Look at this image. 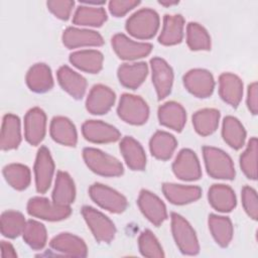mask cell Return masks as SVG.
Instances as JSON below:
<instances>
[{"mask_svg": "<svg viewBox=\"0 0 258 258\" xmlns=\"http://www.w3.org/2000/svg\"><path fill=\"white\" fill-rule=\"evenodd\" d=\"M159 15L156 11L143 8L133 13L126 21L125 28L129 34L138 39L152 38L159 28Z\"/></svg>", "mask_w": 258, "mask_h": 258, "instance_id": "cell-1", "label": "cell"}, {"mask_svg": "<svg viewBox=\"0 0 258 258\" xmlns=\"http://www.w3.org/2000/svg\"><path fill=\"white\" fill-rule=\"evenodd\" d=\"M83 158L87 166L99 175L114 177L120 176L124 171L122 163L116 157L97 148H84Z\"/></svg>", "mask_w": 258, "mask_h": 258, "instance_id": "cell-2", "label": "cell"}, {"mask_svg": "<svg viewBox=\"0 0 258 258\" xmlns=\"http://www.w3.org/2000/svg\"><path fill=\"white\" fill-rule=\"evenodd\" d=\"M203 155L208 174L218 179H233L235 177V168L231 157L223 150L205 146Z\"/></svg>", "mask_w": 258, "mask_h": 258, "instance_id": "cell-3", "label": "cell"}, {"mask_svg": "<svg viewBox=\"0 0 258 258\" xmlns=\"http://www.w3.org/2000/svg\"><path fill=\"white\" fill-rule=\"evenodd\" d=\"M171 231L181 253L197 255L200 252V244L195 230L182 216L176 213L171 214Z\"/></svg>", "mask_w": 258, "mask_h": 258, "instance_id": "cell-4", "label": "cell"}, {"mask_svg": "<svg viewBox=\"0 0 258 258\" xmlns=\"http://www.w3.org/2000/svg\"><path fill=\"white\" fill-rule=\"evenodd\" d=\"M117 113L118 116L128 124L142 125L148 119L149 108L141 97L123 94L119 101Z\"/></svg>", "mask_w": 258, "mask_h": 258, "instance_id": "cell-5", "label": "cell"}, {"mask_svg": "<svg viewBox=\"0 0 258 258\" xmlns=\"http://www.w3.org/2000/svg\"><path fill=\"white\" fill-rule=\"evenodd\" d=\"M82 215L98 242L110 243L114 239L116 228L108 217L89 206L83 207Z\"/></svg>", "mask_w": 258, "mask_h": 258, "instance_id": "cell-6", "label": "cell"}, {"mask_svg": "<svg viewBox=\"0 0 258 258\" xmlns=\"http://www.w3.org/2000/svg\"><path fill=\"white\" fill-rule=\"evenodd\" d=\"M27 213L32 217L54 222L67 219L72 210L70 206H60L46 198L34 197L27 203Z\"/></svg>", "mask_w": 258, "mask_h": 258, "instance_id": "cell-7", "label": "cell"}, {"mask_svg": "<svg viewBox=\"0 0 258 258\" xmlns=\"http://www.w3.org/2000/svg\"><path fill=\"white\" fill-rule=\"evenodd\" d=\"M89 195L97 205L113 214H120L127 208L126 198L105 184H92L89 188Z\"/></svg>", "mask_w": 258, "mask_h": 258, "instance_id": "cell-8", "label": "cell"}, {"mask_svg": "<svg viewBox=\"0 0 258 258\" xmlns=\"http://www.w3.org/2000/svg\"><path fill=\"white\" fill-rule=\"evenodd\" d=\"M112 46L116 54L125 60H134L147 56L152 50V44L137 42L128 38L123 33L115 34L112 39Z\"/></svg>", "mask_w": 258, "mask_h": 258, "instance_id": "cell-9", "label": "cell"}, {"mask_svg": "<svg viewBox=\"0 0 258 258\" xmlns=\"http://www.w3.org/2000/svg\"><path fill=\"white\" fill-rule=\"evenodd\" d=\"M185 89L198 98L210 97L215 88L213 75L204 69H194L188 71L183 77Z\"/></svg>", "mask_w": 258, "mask_h": 258, "instance_id": "cell-10", "label": "cell"}, {"mask_svg": "<svg viewBox=\"0 0 258 258\" xmlns=\"http://www.w3.org/2000/svg\"><path fill=\"white\" fill-rule=\"evenodd\" d=\"M54 172V163L49 150L41 146L36 154L34 163L35 187L39 194H44L50 186Z\"/></svg>", "mask_w": 258, "mask_h": 258, "instance_id": "cell-11", "label": "cell"}, {"mask_svg": "<svg viewBox=\"0 0 258 258\" xmlns=\"http://www.w3.org/2000/svg\"><path fill=\"white\" fill-rule=\"evenodd\" d=\"M172 171L176 177L182 180H197L202 176L200 161L196 153L190 149H181L172 163Z\"/></svg>", "mask_w": 258, "mask_h": 258, "instance_id": "cell-12", "label": "cell"}, {"mask_svg": "<svg viewBox=\"0 0 258 258\" xmlns=\"http://www.w3.org/2000/svg\"><path fill=\"white\" fill-rule=\"evenodd\" d=\"M138 207L145 218L155 226L161 225L167 218V212L163 202L153 192L142 189L137 200Z\"/></svg>", "mask_w": 258, "mask_h": 258, "instance_id": "cell-13", "label": "cell"}, {"mask_svg": "<svg viewBox=\"0 0 258 258\" xmlns=\"http://www.w3.org/2000/svg\"><path fill=\"white\" fill-rule=\"evenodd\" d=\"M152 71V83L158 100L166 98L172 88L173 72L170 66L161 57H153L150 60Z\"/></svg>", "mask_w": 258, "mask_h": 258, "instance_id": "cell-14", "label": "cell"}, {"mask_svg": "<svg viewBox=\"0 0 258 258\" xmlns=\"http://www.w3.org/2000/svg\"><path fill=\"white\" fill-rule=\"evenodd\" d=\"M85 139L93 143H110L120 139V132L114 126L99 120H88L82 126Z\"/></svg>", "mask_w": 258, "mask_h": 258, "instance_id": "cell-15", "label": "cell"}, {"mask_svg": "<svg viewBox=\"0 0 258 258\" xmlns=\"http://www.w3.org/2000/svg\"><path fill=\"white\" fill-rule=\"evenodd\" d=\"M116 95L104 85H95L86 100L87 110L94 115H103L108 113L115 103Z\"/></svg>", "mask_w": 258, "mask_h": 258, "instance_id": "cell-16", "label": "cell"}, {"mask_svg": "<svg viewBox=\"0 0 258 258\" xmlns=\"http://www.w3.org/2000/svg\"><path fill=\"white\" fill-rule=\"evenodd\" d=\"M46 116L38 107L30 109L24 117V136L30 145H38L44 138Z\"/></svg>", "mask_w": 258, "mask_h": 258, "instance_id": "cell-17", "label": "cell"}, {"mask_svg": "<svg viewBox=\"0 0 258 258\" xmlns=\"http://www.w3.org/2000/svg\"><path fill=\"white\" fill-rule=\"evenodd\" d=\"M62 43L68 48H78L85 46H101L104 39L95 30L68 27L62 33Z\"/></svg>", "mask_w": 258, "mask_h": 258, "instance_id": "cell-18", "label": "cell"}, {"mask_svg": "<svg viewBox=\"0 0 258 258\" xmlns=\"http://www.w3.org/2000/svg\"><path fill=\"white\" fill-rule=\"evenodd\" d=\"M49 245L54 251L67 256L86 257L88 254V248L84 240L71 233L58 234L51 239Z\"/></svg>", "mask_w": 258, "mask_h": 258, "instance_id": "cell-19", "label": "cell"}, {"mask_svg": "<svg viewBox=\"0 0 258 258\" xmlns=\"http://www.w3.org/2000/svg\"><path fill=\"white\" fill-rule=\"evenodd\" d=\"M219 94L223 101L236 108L243 97L241 79L231 73H224L219 78Z\"/></svg>", "mask_w": 258, "mask_h": 258, "instance_id": "cell-20", "label": "cell"}, {"mask_svg": "<svg viewBox=\"0 0 258 258\" xmlns=\"http://www.w3.org/2000/svg\"><path fill=\"white\" fill-rule=\"evenodd\" d=\"M57 81L60 87L75 99H82L87 90V81L80 74L68 66H62L57 71Z\"/></svg>", "mask_w": 258, "mask_h": 258, "instance_id": "cell-21", "label": "cell"}, {"mask_svg": "<svg viewBox=\"0 0 258 258\" xmlns=\"http://www.w3.org/2000/svg\"><path fill=\"white\" fill-rule=\"evenodd\" d=\"M158 120L161 125L180 132L186 122V113L180 104L170 101L159 107Z\"/></svg>", "mask_w": 258, "mask_h": 258, "instance_id": "cell-22", "label": "cell"}, {"mask_svg": "<svg viewBox=\"0 0 258 258\" xmlns=\"http://www.w3.org/2000/svg\"><path fill=\"white\" fill-rule=\"evenodd\" d=\"M123 158L132 170H143L146 166V155L141 144L131 136H125L120 142Z\"/></svg>", "mask_w": 258, "mask_h": 258, "instance_id": "cell-23", "label": "cell"}, {"mask_svg": "<svg viewBox=\"0 0 258 258\" xmlns=\"http://www.w3.org/2000/svg\"><path fill=\"white\" fill-rule=\"evenodd\" d=\"M148 74V67L145 62L123 63L119 67L117 75L122 86L135 90L145 81Z\"/></svg>", "mask_w": 258, "mask_h": 258, "instance_id": "cell-24", "label": "cell"}, {"mask_svg": "<svg viewBox=\"0 0 258 258\" xmlns=\"http://www.w3.org/2000/svg\"><path fill=\"white\" fill-rule=\"evenodd\" d=\"M51 138L64 146H76L78 141L77 130L73 122L67 117L56 116L50 122Z\"/></svg>", "mask_w": 258, "mask_h": 258, "instance_id": "cell-25", "label": "cell"}, {"mask_svg": "<svg viewBox=\"0 0 258 258\" xmlns=\"http://www.w3.org/2000/svg\"><path fill=\"white\" fill-rule=\"evenodd\" d=\"M162 191L165 198L174 205H186L199 200L202 189L199 186L182 185L175 183H163Z\"/></svg>", "mask_w": 258, "mask_h": 258, "instance_id": "cell-26", "label": "cell"}, {"mask_svg": "<svg viewBox=\"0 0 258 258\" xmlns=\"http://www.w3.org/2000/svg\"><path fill=\"white\" fill-rule=\"evenodd\" d=\"M183 27L184 19L180 14L164 15L158 41L163 45H174L179 43L183 37Z\"/></svg>", "mask_w": 258, "mask_h": 258, "instance_id": "cell-27", "label": "cell"}, {"mask_svg": "<svg viewBox=\"0 0 258 258\" xmlns=\"http://www.w3.org/2000/svg\"><path fill=\"white\" fill-rule=\"evenodd\" d=\"M70 61L74 67L83 72L98 74L103 68L104 56L99 50L84 49L71 53Z\"/></svg>", "mask_w": 258, "mask_h": 258, "instance_id": "cell-28", "label": "cell"}, {"mask_svg": "<svg viewBox=\"0 0 258 258\" xmlns=\"http://www.w3.org/2000/svg\"><path fill=\"white\" fill-rule=\"evenodd\" d=\"M26 84L35 93H45L53 87L51 71L45 63H35L26 74Z\"/></svg>", "mask_w": 258, "mask_h": 258, "instance_id": "cell-29", "label": "cell"}, {"mask_svg": "<svg viewBox=\"0 0 258 258\" xmlns=\"http://www.w3.org/2000/svg\"><path fill=\"white\" fill-rule=\"evenodd\" d=\"M210 205L218 212H231L237 204L234 190L226 184H213L208 192Z\"/></svg>", "mask_w": 258, "mask_h": 258, "instance_id": "cell-30", "label": "cell"}, {"mask_svg": "<svg viewBox=\"0 0 258 258\" xmlns=\"http://www.w3.org/2000/svg\"><path fill=\"white\" fill-rule=\"evenodd\" d=\"M21 142L20 120L14 114H6L3 117L0 145L2 150H11L18 147Z\"/></svg>", "mask_w": 258, "mask_h": 258, "instance_id": "cell-31", "label": "cell"}, {"mask_svg": "<svg viewBox=\"0 0 258 258\" xmlns=\"http://www.w3.org/2000/svg\"><path fill=\"white\" fill-rule=\"evenodd\" d=\"M75 198L76 187L74 180L68 172L59 170L52 190V202L60 206H70L74 203Z\"/></svg>", "mask_w": 258, "mask_h": 258, "instance_id": "cell-32", "label": "cell"}, {"mask_svg": "<svg viewBox=\"0 0 258 258\" xmlns=\"http://www.w3.org/2000/svg\"><path fill=\"white\" fill-rule=\"evenodd\" d=\"M176 145L177 141L174 136L165 131L155 132L149 141L151 154L160 160L169 159L172 156Z\"/></svg>", "mask_w": 258, "mask_h": 258, "instance_id": "cell-33", "label": "cell"}, {"mask_svg": "<svg viewBox=\"0 0 258 258\" xmlns=\"http://www.w3.org/2000/svg\"><path fill=\"white\" fill-rule=\"evenodd\" d=\"M107 20V13L101 6L81 5L73 16V22L81 26L99 27Z\"/></svg>", "mask_w": 258, "mask_h": 258, "instance_id": "cell-34", "label": "cell"}, {"mask_svg": "<svg viewBox=\"0 0 258 258\" xmlns=\"http://www.w3.org/2000/svg\"><path fill=\"white\" fill-rule=\"evenodd\" d=\"M209 229L217 244L221 247H227L233 238V225L228 217L210 215L209 216Z\"/></svg>", "mask_w": 258, "mask_h": 258, "instance_id": "cell-35", "label": "cell"}, {"mask_svg": "<svg viewBox=\"0 0 258 258\" xmlns=\"http://www.w3.org/2000/svg\"><path fill=\"white\" fill-rule=\"evenodd\" d=\"M222 136L224 141L234 149L243 147L246 138V131L242 123L233 116H227L223 121Z\"/></svg>", "mask_w": 258, "mask_h": 258, "instance_id": "cell-36", "label": "cell"}, {"mask_svg": "<svg viewBox=\"0 0 258 258\" xmlns=\"http://www.w3.org/2000/svg\"><path fill=\"white\" fill-rule=\"evenodd\" d=\"M220 112L216 109H202L192 116V125L198 134L208 136L213 134L218 128Z\"/></svg>", "mask_w": 258, "mask_h": 258, "instance_id": "cell-37", "label": "cell"}, {"mask_svg": "<svg viewBox=\"0 0 258 258\" xmlns=\"http://www.w3.org/2000/svg\"><path fill=\"white\" fill-rule=\"evenodd\" d=\"M3 175L6 181L15 189L23 190L30 183L29 168L20 163H11L3 168Z\"/></svg>", "mask_w": 258, "mask_h": 258, "instance_id": "cell-38", "label": "cell"}, {"mask_svg": "<svg viewBox=\"0 0 258 258\" xmlns=\"http://www.w3.org/2000/svg\"><path fill=\"white\" fill-rule=\"evenodd\" d=\"M26 221L24 216L16 211L8 210L1 215V233L7 238H16L23 233Z\"/></svg>", "mask_w": 258, "mask_h": 258, "instance_id": "cell-39", "label": "cell"}, {"mask_svg": "<svg viewBox=\"0 0 258 258\" xmlns=\"http://www.w3.org/2000/svg\"><path fill=\"white\" fill-rule=\"evenodd\" d=\"M22 236L25 243L34 250L42 249L47 240V233L44 225L35 220L26 221Z\"/></svg>", "mask_w": 258, "mask_h": 258, "instance_id": "cell-40", "label": "cell"}, {"mask_svg": "<svg viewBox=\"0 0 258 258\" xmlns=\"http://www.w3.org/2000/svg\"><path fill=\"white\" fill-rule=\"evenodd\" d=\"M186 43L191 50L211 49V36L199 23L189 22L186 26Z\"/></svg>", "mask_w": 258, "mask_h": 258, "instance_id": "cell-41", "label": "cell"}, {"mask_svg": "<svg viewBox=\"0 0 258 258\" xmlns=\"http://www.w3.org/2000/svg\"><path fill=\"white\" fill-rule=\"evenodd\" d=\"M257 138L252 137L240 157L242 171L248 178L253 180L257 178Z\"/></svg>", "mask_w": 258, "mask_h": 258, "instance_id": "cell-42", "label": "cell"}, {"mask_svg": "<svg viewBox=\"0 0 258 258\" xmlns=\"http://www.w3.org/2000/svg\"><path fill=\"white\" fill-rule=\"evenodd\" d=\"M138 247L145 257H164L161 245L150 230L143 231L138 238Z\"/></svg>", "mask_w": 258, "mask_h": 258, "instance_id": "cell-43", "label": "cell"}, {"mask_svg": "<svg viewBox=\"0 0 258 258\" xmlns=\"http://www.w3.org/2000/svg\"><path fill=\"white\" fill-rule=\"evenodd\" d=\"M242 204L244 210L250 218L257 220L258 216V200L257 194L251 186H244L242 189Z\"/></svg>", "mask_w": 258, "mask_h": 258, "instance_id": "cell-44", "label": "cell"}, {"mask_svg": "<svg viewBox=\"0 0 258 258\" xmlns=\"http://www.w3.org/2000/svg\"><path fill=\"white\" fill-rule=\"evenodd\" d=\"M48 10L58 19L68 20L71 16L75 2L72 0H50L46 2Z\"/></svg>", "mask_w": 258, "mask_h": 258, "instance_id": "cell-45", "label": "cell"}, {"mask_svg": "<svg viewBox=\"0 0 258 258\" xmlns=\"http://www.w3.org/2000/svg\"><path fill=\"white\" fill-rule=\"evenodd\" d=\"M139 4L140 1L136 0H112L109 2V11L115 17H121Z\"/></svg>", "mask_w": 258, "mask_h": 258, "instance_id": "cell-46", "label": "cell"}, {"mask_svg": "<svg viewBox=\"0 0 258 258\" xmlns=\"http://www.w3.org/2000/svg\"><path fill=\"white\" fill-rule=\"evenodd\" d=\"M247 106L250 112L253 115H256L258 112V88L257 83H252L248 87L247 92Z\"/></svg>", "mask_w": 258, "mask_h": 258, "instance_id": "cell-47", "label": "cell"}, {"mask_svg": "<svg viewBox=\"0 0 258 258\" xmlns=\"http://www.w3.org/2000/svg\"><path fill=\"white\" fill-rule=\"evenodd\" d=\"M1 257L2 258H15L17 253L14 247L7 241H1Z\"/></svg>", "mask_w": 258, "mask_h": 258, "instance_id": "cell-48", "label": "cell"}, {"mask_svg": "<svg viewBox=\"0 0 258 258\" xmlns=\"http://www.w3.org/2000/svg\"><path fill=\"white\" fill-rule=\"evenodd\" d=\"M178 3V1H159V4L160 5H163V6H172V5H176Z\"/></svg>", "mask_w": 258, "mask_h": 258, "instance_id": "cell-49", "label": "cell"}]
</instances>
